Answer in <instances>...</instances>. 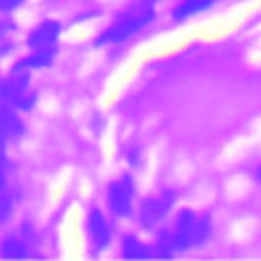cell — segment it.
<instances>
[{"label": "cell", "mask_w": 261, "mask_h": 261, "mask_svg": "<svg viewBox=\"0 0 261 261\" xmlns=\"http://www.w3.org/2000/svg\"><path fill=\"white\" fill-rule=\"evenodd\" d=\"M208 237H210L208 216H200L194 210L184 208L177 212V216L169 228H161L157 232L153 253H155V257H171L175 253L204 245L208 241Z\"/></svg>", "instance_id": "obj_1"}, {"label": "cell", "mask_w": 261, "mask_h": 261, "mask_svg": "<svg viewBox=\"0 0 261 261\" xmlns=\"http://www.w3.org/2000/svg\"><path fill=\"white\" fill-rule=\"evenodd\" d=\"M155 4L157 0H130L114 16V20L94 39V45L96 47L120 45L133 39L135 35H139L155 20Z\"/></svg>", "instance_id": "obj_2"}, {"label": "cell", "mask_w": 261, "mask_h": 261, "mask_svg": "<svg viewBox=\"0 0 261 261\" xmlns=\"http://www.w3.org/2000/svg\"><path fill=\"white\" fill-rule=\"evenodd\" d=\"M31 73L10 71L0 77V104L12 106L18 112H29L37 104V92L31 86Z\"/></svg>", "instance_id": "obj_3"}, {"label": "cell", "mask_w": 261, "mask_h": 261, "mask_svg": "<svg viewBox=\"0 0 261 261\" xmlns=\"http://www.w3.org/2000/svg\"><path fill=\"white\" fill-rule=\"evenodd\" d=\"M135 194L137 186L130 173H122L106 188V206L114 218L126 220L135 214Z\"/></svg>", "instance_id": "obj_4"}, {"label": "cell", "mask_w": 261, "mask_h": 261, "mask_svg": "<svg viewBox=\"0 0 261 261\" xmlns=\"http://www.w3.org/2000/svg\"><path fill=\"white\" fill-rule=\"evenodd\" d=\"M175 206V194L171 190L157 192L149 198H145L137 208V220L145 230H155L165 222V218L171 214Z\"/></svg>", "instance_id": "obj_5"}, {"label": "cell", "mask_w": 261, "mask_h": 261, "mask_svg": "<svg viewBox=\"0 0 261 261\" xmlns=\"http://www.w3.org/2000/svg\"><path fill=\"white\" fill-rule=\"evenodd\" d=\"M86 234L94 253H104L112 243V224L100 208H90L86 216Z\"/></svg>", "instance_id": "obj_6"}, {"label": "cell", "mask_w": 261, "mask_h": 261, "mask_svg": "<svg viewBox=\"0 0 261 261\" xmlns=\"http://www.w3.org/2000/svg\"><path fill=\"white\" fill-rule=\"evenodd\" d=\"M61 31H63V27H61L59 20H53V18L41 20L37 27H33L29 31L27 47L31 51H37V49H57Z\"/></svg>", "instance_id": "obj_7"}, {"label": "cell", "mask_w": 261, "mask_h": 261, "mask_svg": "<svg viewBox=\"0 0 261 261\" xmlns=\"http://www.w3.org/2000/svg\"><path fill=\"white\" fill-rule=\"evenodd\" d=\"M27 130V124L20 116L18 110L12 106L0 104V147L4 149L6 145L18 141Z\"/></svg>", "instance_id": "obj_8"}, {"label": "cell", "mask_w": 261, "mask_h": 261, "mask_svg": "<svg viewBox=\"0 0 261 261\" xmlns=\"http://www.w3.org/2000/svg\"><path fill=\"white\" fill-rule=\"evenodd\" d=\"M55 53L57 49H37V51H31L29 55L20 57L10 71H20V73H33V71H39V69H45L53 63L55 59Z\"/></svg>", "instance_id": "obj_9"}, {"label": "cell", "mask_w": 261, "mask_h": 261, "mask_svg": "<svg viewBox=\"0 0 261 261\" xmlns=\"http://www.w3.org/2000/svg\"><path fill=\"white\" fill-rule=\"evenodd\" d=\"M120 257L122 259H149V257H155V253H153V247H149L137 234H124L120 241Z\"/></svg>", "instance_id": "obj_10"}, {"label": "cell", "mask_w": 261, "mask_h": 261, "mask_svg": "<svg viewBox=\"0 0 261 261\" xmlns=\"http://www.w3.org/2000/svg\"><path fill=\"white\" fill-rule=\"evenodd\" d=\"M31 255V249L24 239L16 234H6L0 241V257L2 259H27Z\"/></svg>", "instance_id": "obj_11"}, {"label": "cell", "mask_w": 261, "mask_h": 261, "mask_svg": "<svg viewBox=\"0 0 261 261\" xmlns=\"http://www.w3.org/2000/svg\"><path fill=\"white\" fill-rule=\"evenodd\" d=\"M214 4V0H181L173 6L171 10V18L173 20H186V18H192L204 10H208L210 6Z\"/></svg>", "instance_id": "obj_12"}, {"label": "cell", "mask_w": 261, "mask_h": 261, "mask_svg": "<svg viewBox=\"0 0 261 261\" xmlns=\"http://www.w3.org/2000/svg\"><path fill=\"white\" fill-rule=\"evenodd\" d=\"M12 216V196L10 192L0 194V226L8 222V218Z\"/></svg>", "instance_id": "obj_13"}, {"label": "cell", "mask_w": 261, "mask_h": 261, "mask_svg": "<svg viewBox=\"0 0 261 261\" xmlns=\"http://www.w3.org/2000/svg\"><path fill=\"white\" fill-rule=\"evenodd\" d=\"M10 14H0V41L8 39V35L12 31H16V22L12 18H8Z\"/></svg>", "instance_id": "obj_14"}, {"label": "cell", "mask_w": 261, "mask_h": 261, "mask_svg": "<svg viewBox=\"0 0 261 261\" xmlns=\"http://www.w3.org/2000/svg\"><path fill=\"white\" fill-rule=\"evenodd\" d=\"M27 0H0V14H12L18 8H22Z\"/></svg>", "instance_id": "obj_15"}, {"label": "cell", "mask_w": 261, "mask_h": 261, "mask_svg": "<svg viewBox=\"0 0 261 261\" xmlns=\"http://www.w3.org/2000/svg\"><path fill=\"white\" fill-rule=\"evenodd\" d=\"M257 177H259V179H261V165H259V167H257Z\"/></svg>", "instance_id": "obj_16"}]
</instances>
